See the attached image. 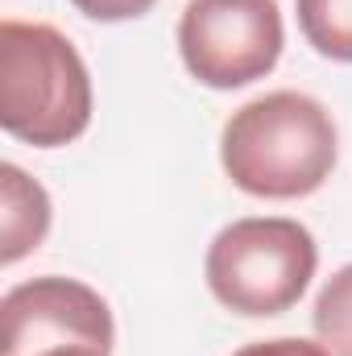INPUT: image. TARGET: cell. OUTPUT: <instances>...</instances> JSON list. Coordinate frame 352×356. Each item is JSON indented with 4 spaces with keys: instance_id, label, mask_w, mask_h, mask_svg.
<instances>
[{
    "instance_id": "1",
    "label": "cell",
    "mask_w": 352,
    "mask_h": 356,
    "mask_svg": "<svg viewBox=\"0 0 352 356\" xmlns=\"http://www.w3.org/2000/svg\"><path fill=\"white\" fill-rule=\"evenodd\" d=\"M340 158L332 112L303 91H269L237 108L220 137V162L232 186L257 199L315 195Z\"/></svg>"
},
{
    "instance_id": "2",
    "label": "cell",
    "mask_w": 352,
    "mask_h": 356,
    "mask_svg": "<svg viewBox=\"0 0 352 356\" xmlns=\"http://www.w3.org/2000/svg\"><path fill=\"white\" fill-rule=\"evenodd\" d=\"M0 124L33 149H58L88 133V63L54 25L13 17L0 25Z\"/></svg>"
},
{
    "instance_id": "3",
    "label": "cell",
    "mask_w": 352,
    "mask_h": 356,
    "mask_svg": "<svg viewBox=\"0 0 352 356\" xmlns=\"http://www.w3.org/2000/svg\"><path fill=\"white\" fill-rule=\"evenodd\" d=\"M319 266L315 236L286 216L232 220L207 245V290L220 307L245 319H269L290 311Z\"/></svg>"
},
{
    "instance_id": "4",
    "label": "cell",
    "mask_w": 352,
    "mask_h": 356,
    "mask_svg": "<svg viewBox=\"0 0 352 356\" xmlns=\"http://www.w3.org/2000/svg\"><path fill=\"white\" fill-rule=\"evenodd\" d=\"M278 0H191L178 21L182 67L216 91L249 88L282 58Z\"/></svg>"
},
{
    "instance_id": "5",
    "label": "cell",
    "mask_w": 352,
    "mask_h": 356,
    "mask_svg": "<svg viewBox=\"0 0 352 356\" xmlns=\"http://www.w3.org/2000/svg\"><path fill=\"white\" fill-rule=\"evenodd\" d=\"M50 232V195L21 166H0V261L13 266Z\"/></svg>"
},
{
    "instance_id": "6",
    "label": "cell",
    "mask_w": 352,
    "mask_h": 356,
    "mask_svg": "<svg viewBox=\"0 0 352 356\" xmlns=\"http://www.w3.org/2000/svg\"><path fill=\"white\" fill-rule=\"evenodd\" d=\"M298 29L315 54L332 63H352V0H294Z\"/></svg>"
},
{
    "instance_id": "7",
    "label": "cell",
    "mask_w": 352,
    "mask_h": 356,
    "mask_svg": "<svg viewBox=\"0 0 352 356\" xmlns=\"http://www.w3.org/2000/svg\"><path fill=\"white\" fill-rule=\"evenodd\" d=\"M311 323H315L319 344L332 356H352V266L336 269L323 282L315 311H311Z\"/></svg>"
},
{
    "instance_id": "8",
    "label": "cell",
    "mask_w": 352,
    "mask_h": 356,
    "mask_svg": "<svg viewBox=\"0 0 352 356\" xmlns=\"http://www.w3.org/2000/svg\"><path fill=\"white\" fill-rule=\"evenodd\" d=\"M83 17L91 21H133V17H145L158 0H71Z\"/></svg>"
},
{
    "instance_id": "9",
    "label": "cell",
    "mask_w": 352,
    "mask_h": 356,
    "mask_svg": "<svg viewBox=\"0 0 352 356\" xmlns=\"http://www.w3.org/2000/svg\"><path fill=\"white\" fill-rule=\"evenodd\" d=\"M232 356H332L323 344L315 340H298V336H278V340H257V344H245L241 353Z\"/></svg>"
},
{
    "instance_id": "10",
    "label": "cell",
    "mask_w": 352,
    "mask_h": 356,
    "mask_svg": "<svg viewBox=\"0 0 352 356\" xmlns=\"http://www.w3.org/2000/svg\"><path fill=\"white\" fill-rule=\"evenodd\" d=\"M0 356H112V344H99V340H58V344H29V348L0 353Z\"/></svg>"
}]
</instances>
